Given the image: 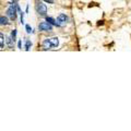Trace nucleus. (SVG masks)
Instances as JSON below:
<instances>
[{"mask_svg": "<svg viewBox=\"0 0 131 131\" xmlns=\"http://www.w3.org/2000/svg\"><path fill=\"white\" fill-rule=\"evenodd\" d=\"M35 9H36V12L39 14V15H46L47 13V7L46 5H44L42 1H36V5H35Z\"/></svg>", "mask_w": 131, "mask_h": 131, "instance_id": "obj_1", "label": "nucleus"}, {"mask_svg": "<svg viewBox=\"0 0 131 131\" xmlns=\"http://www.w3.org/2000/svg\"><path fill=\"white\" fill-rule=\"evenodd\" d=\"M16 3H11L10 7L8 8V10H7V13L8 15L11 18V20H15L16 19V12H18V8H16Z\"/></svg>", "mask_w": 131, "mask_h": 131, "instance_id": "obj_2", "label": "nucleus"}, {"mask_svg": "<svg viewBox=\"0 0 131 131\" xmlns=\"http://www.w3.org/2000/svg\"><path fill=\"white\" fill-rule=\"evenodd\" d=\"M38 28H39V31H43V32H50L52 31V25L49 22H42L38 25Z\"/></svg>", "mask_w": 131, "mask_h": 131, "instance_id": "obj_3", "label": "nucleus"}, {"mask_svg": "<svg viewBox=\"0 0 131 131\" xmlns=\"http://www.w3.org/2000/svg\"><path fill=\"white\" fill-rule=\"evenodd\" d=\"M68 21H69L68 16L66 15V14H63V13L59 14V15H58V18H57V23H58V25H59V26H63V25H66V24L68 23Z\"/></svg>", "mask_w": 131, "mask_h": 131, "instance_id": "obj_4", "label": "nucleus"}, {"mask_svg": "<svg viewBox=\"0 0 131 131\" xmlns=\"http://www.w3.org/2000/svg\"><path fill=\"white\" fill-rule=\"evenodd\" d=\"M43 47L45 50H47V49H50L52 46H51V44H50V40H49V38H46V39H44V42H43Z\"/></svg>", "mask_w": 131, "mask_h": 131, "instance_id": "obj_5", "label": "nucleus"}, {"mask_svg": "<svg viewBox=\"0 0 131 131\" xmlns=\"http://www.w3.org/2000/svg\"><path fill=\"white\" fill-rule=\"evenodd\" d=\"M9 24V20H8L7 16L1 15L0 16V25H8Z\"/></svg>", "mask_w": 131, "mask_h": 131, "instance_id": "obj_6", "label": "nucleus"}, {"mask_svg": "<svg viewBox=\"0 0 131 131\" xmlns=\"http://www.w3.org/2000/svg\"><path fill=\"white\" fill-rule=\"evenodd\" d=\"M49 40H50V44L52 47H58L59 46V39L57 37H52V38H49Z\"/></svg>", "mask_w": 131, "mask_h": 131, "instance_id": "obj_7", "label": "nucleus"}, {"mask_svg": "<svg viewBox=\"0 0 131 131\" xmlns=\"http://www.w3.org/2000/svg\"><path fill=\"white\" fill-rule=\"evenodd\" d=\"M46 21H47V22H49V23H50L51 25H56V26H59V25H58V23H57V21H55V20L52 19V18H50V16H47V18H46Z\"/></svg>", "mask_w": 131, "mask_h": 131, "instance_id": "obj_8", "label": "nucleus"}, {"mask_svg": "<svg viewBox=\"0 0 131 131\" xmlns=\"http://www.w3.org/2000/svg\"><path fill=\"white\" fill-rule=\"evenodd\" d=\"M5 47V35L0 32V48Z\"/></svg>", "mask_w": 131, "mask_h": 131, "instance_id": "obj_9", "label": "nucleus"}, {"mask_svg": "<svg viewBox=\"0 0 131 131\" xmlns=\"http://www.w3.org/2000/svg\"><path fill=\"white\" fill-rule=\"evenodd\" d=\"M31 47H32V43H31V40H26L25 42V50L26 51H28L31 49Z\"/></svg>", "mask_w": 131, "mask_h": 131, "instance_id": "obj_10", "label": "nucleus"}, {"mask_svg": "<svg viewBox=\"0 0 131 131\" xmlns=\"http://www.w3.org/2000/svg\"><path fill=\"white\" fill-rule=\"evenodd\" d=\"M12 43H13V39L12 37H7V44L9 47H12Z\"/></svg>", "mask_w": 131, "mask_h": 131, "instance_id": "obj_11", "label": "nucleus"}, {"mask_svg": "<svg viewBox=\"0 0 131 131\" xmlns=\"http://www.w3.org/2000/svg\"><path fill=\"white\" fill-rule=\"evenodd\" d=\"M11 37H12V39H13V42H14V40H16V30H13V31H12V33H11Z\"/></svg>", "mask_w": 131, "mask_h": 131, "instance_id": "obj_12", "label": "nucleus"}, {"mask_svg": "<svg viewBox=\"0 0 131 131\" xmlns=\"http://www.w3.org/2000/svg\"><path fill=\"white\" fill-rule=\"evenodd\" d=\"M25 30H26L27 33H31V32H32V27L28 25V24H26V25H25Z\"/></svg>", "mask_w": 131, "mask_h": 131, "instance_id": "obj_13", "label": "nucleus"}, {"mask_svg": "<svg viewBox=\"0 0 131 131\" xmlns=\"http://www.w3.org/2000/svg\"><path fill=\"white\" fill-rule=\"evenodd\" d=\"M21 24H24V14L22 11H21Z\"/></svg>", "mask_w": 131, "mask_h": 131, "instance_id": "obj_14", "label": "nucleus"}, {"mask_svg": "<svg viewBox=\"0 0 131 131\" xmlns=\"http://www.w3.org/2000/svg\"><path fill=\"white\" fill-rule=\"evenodd\" d=\"M43 1H45V2L49 3V5H51V3H54V1H55V0H43Z\"/></svg>", "mask_w": 131, "mask_h": 131, "instance_id": "obj_15", "label": "nucleus"}, {"mask_svg": "<svg viewBox=\"0 0 131 131\" xmlns=\"http://www.w3.org/2000/svg\"><path fill=\"white\" fill-rule=\"evenodd\" d=\"M18 47H19L20 49L22 48V42H21V40H19V43H18Z\"/></svg>", "mask_w": 131, "mask_h": 131, "instance_id": "obj_16", "label": "nucleus"}]
</instances>
